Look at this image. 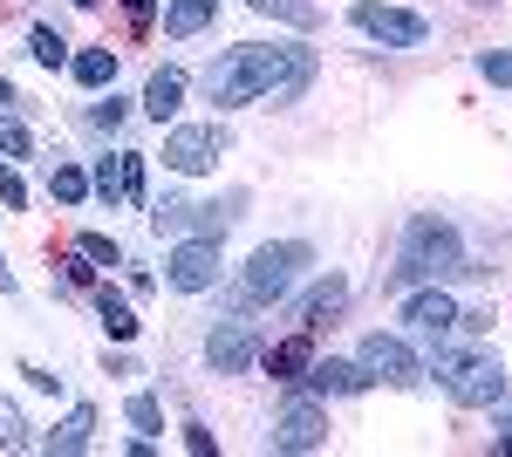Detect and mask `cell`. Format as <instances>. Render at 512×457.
<instances>
[{"label": "cell", "instance_id": "6da1fadb", "mask_svg": "<svg viewBox=\"0 0 512 457\" xmlns=\"http://www.w3.org/2000/svg\"><path fill=\"white\" fill-rule=\"evenodd\" d=\"M315 48L308 41H239L233 55H219L205 69V96L219 110H253V103H274V110H294L315 82Z\"/></svg>", "mask_w": 512, "mask_h": 457}, {"label": "cell", "instance_id": "7a4b0ae2", "mask_svg": "<svg viewBox=\"0 0 512 457\" xmlns=\"http://www.w3.org/2000/svg\"><path fill=\"white\" fill-rule=\"evenodd\" d=\"M451 273H485V267L465 253V239H458L451 219L417 212V219L403 226V246H396L390 280H396V287H424V280H451Z\"/></svg>", "mask_w": 512, "mask_h": 457}, {"label": "cell", "instance_id": "3957f363", "mask_svg": "<svg viewBox=\"0 0 512 457\" xmlns=\"http://www.w3.org/2000/svg\"><path fill=\"white\" fill-rule=\"evenodd\" d=\"M301 267H315V246H308V239H267V246L239 267L226 307H233V314H253V307L287 301V294H294V280H301Z\"/></svg>", "mask_w": 512, "mask_h": 457}, {"label": "cell", "instance_id": "277c9868", "mask_svg": "<svg viewBox=\"0 0 512 457\" xmlns=\"http://www.w3.org/2000/svg\"><path fill=\"white\" fill-rule=\"evenodd\" d=\"M437 382H444V396H451L458 410H492V403H506V389H512L506 362H499V355H472V348H465Z\"/></svg>", "mask_w": 512, "mask_h": 457}, {"label": "cell", "instance_id": "5b68a950", "mask_svg": "<svg viewBox=\"0 0 512 457\" xmlns=\"http://www.w3.org/2000/svg\"><path fill=\"white\" fill-rule=\"evenodd\" d=\"M219 267H226V253H219V239H205V232H185V239L164 253V280H171L178 294H212V287H219Z\"/></svg>", "mask_w": 512, "mask_h": 457}, {"label": "cell", "instance_id": "8992f818", "mask_svg": "<svg viewBox=\"0 0 512 457\" xmlns=\"http://www.w3.org/2000/svg\"><path fill=\"white\" fill-rule=\"evenodd\" d=\"M219 157H226V123H178L164 137V171L178 178H205Z\"/></svg>", "mask_w": 512, "mask_h": 457}, {"label": "cell", "instance_id": "52a82bcc", "mask_svg": "<svg viewBox=\"0 0 512 457\" xmlns=\"http://www.w3.org/2000/svg\"><path fill=\"white\" fill-rule=\"evenodd\" d=\"M349 21L369 41H383V48H424V41H431V21H424V14H410V7H383V0H355Z\"/></svg>", "mask_w": 512, "mask_h": 457}, {"label": "cell", "instance_id": "ba28073f", "mask_svg": "<svg viewBox=\"0 0 512 457\" xmlns=\"http://www.w3.org/2000/svg\"><path fill=\"white\" fill-rule=\"evenodd\" d=\"M355 362L369 369V382H390V389H417V382H424V362H417V348L403 342V335H383V328L362 342V355H355Z\"/></svg>", "mask_w": 512, "mask_h": 457}, {"label": "cell", "instance_id": "9c48e42d", "mask_svg": "<svg viewBox=\"0 0 512 457\" xmlns=\"http://www.w3.org/2000/svg\"><path fill=\"white\" fill-rule=\"evenodd\" d=\"M321 444H328V410H321L315 396H294V403L280 410L274 437H267V451H287V457H301V451H321Z\"/></svg>", "mask_w": 512, "mask_h": 457}, {"label": "cell", "instance_id": "30bf717a", "mask_svg": "<svg viewBox=\"0 0 512 457\" xmlns=\"http://www.w3.org/2000/svg\"><path fill=\"white\" fill-rule=\"evenodd\" d=\"M253 362H260V335H253L239 314L233 321H212V335H205V369H212V376H246Z\"/></svg>", "mask_w": 512, "mask_h": 457}, {"label": "cell", "instance_id": "8fae6325", "mask_svg": "<svg viewBox=\"0 0 512 457\" xmlns=\"http://www.w3.org/2000/svg\"><path fill=\"white\" fill-rule=\"evenodd\" d=\"M403 328H410V335H424V342H444V335L458 328V301H451L437 280H424V287H410V294H403Z\"/></svg>", "mask_w": 512, "mask_h": 457}, {"label": "cell", "instance_id": "7c38bea8", "mask_svg": "<svg viewBox=\"0 0 512 457\" xmlns=\"http://www.w3.org/2000/svg\"><path fill=\"white\" fill-rule=\"evenodd\" d=\"M308 362H315V335H308V328H294V335H280V342H260V369L274 382H287V389L308 376Z\"/></svg>", "mask_w": 512, "mask_h": 457}, {"label": "cell", "instance_id": "4fadbf2b", "mask_svg": "<svg viewBox=\"0 0 512 457\" xmlns=\"http://www.w3.org/2000/svg\"><path fill=\"white\" fill-rule=\"evenodd\" d=\"M294 389H315V396H362V389H369V369H362V362H335V355H328V362H308V376L294 382Z\"/></svg>", "mask_w": 512, "mask_h": 457}, {"label": "cell", "instance_id": "5bb4252c", "mask_svg": "<svg viewBox=\"0 0 512 457\" xmlns=\"http://www.w3.org/2000/svg\"><path fill=\"white\" fill-rule=\"evenodd\" d=\"M342 307H349V280H342V273H328V280H315V287L287 307V314H294V328H308V335H315L321 321H328V314H342Z\"/></svg>", "mask_w": 512, "mask_h": 457}, {"label": "cell", "instance_id": "9a60e30c", "mask_svg": "<svg viewBox=\"0 0 512 457\" xmlns=\"http://www.w3.org/2000/svg\"><path fill=\"white\" fill-rule=\"evenodd\" d=\"M89 301H96V314H103V335H110V342H137V335H144L137 307L123 301V294L110 287V280H96V287H89Z\"/></svg>", "mask_w": 512, "mask_h": 457}, {"label": "cell", "instance_id": "2e32d148", "mask_svg": "<svg viewBox=\"0 0 512 457\" xmlns=\"http://www.w3.org/2000/svg\"><path fill=\"white\" fill-rule=\"evenodd\" d=\"M89 437H96V410L89 403H76L69 417L55 423L48 437H41V451H55V457H76V451H89Z\"/></svg>", "mask_w": 512, "mask_h": 457}, {"label": "cell", "instance_id": "e0dca14e", "mask_svg": "<svg viewBox=\"0 0 512 457\" xmlns=\"http://www.w3.org/2000/svg\"><path fill=\"white\" fill-rule=\"evenodd\" d=\"M212 21H219V0H164V35H171V41L205 35Z\"/></svg>", "mask_w": 512, "mask_h": 457}, {"label": "cell", "instance_id": "ac0fdd59", "mask_svg": "<svg viewBox=\"0 0 512 457\" xmlns=\"http://www.w3.org/2000/svg\"><path fill=\"white\" fill-rule=\"evenodd\" d=\"M178 110H185V69H158V76L144 82V116L151 123H171Z\"/></svg>", "mask_w": 512, "mask_h": 457}, {"label": "cell", "instance_id": "d6986e66", "mask_svg": "<svg viewBox=\"0 0 512 457\" xmlns=\"http://www.w3.org/2000/svg\"><path fill=\"white\" fill-rule=\"evenodd\" d=\"M151 232H171V239L198 232V205L185 198V191H164V198H151Z\"/></svg>", "mask_w": 512, "mask_h": 457}, {"label": "cell", "instance_id": "ffe728a7", "mask_svg": "<svg viewBox=\"0 0 512 457\" xmlns=\"http://www.w3.org/2000/svg\"><path fill=\"white\" fill-rule=\"evenodd\" d=\"M246 7H253V14H267V21H287L294 35H315V28H321V7H315V0H246Z\"/></svg>", "mask_w": 512, "mask_h": 457}, {"label": "cell", "instance_id": "44dd1931", "mask_svg": "<svg viewBox=\"0 0 512 457\" xmlns=\"http://www.w3.org/2000/svg\"><path fill=\"white\" fill-rule=\"evenodd\" d=\"M69 69L82 89H103V82H117V48H82V55H69Z\"/></svg>", "mask_w": 512, "mask_h": 457}, {"label": "cell", "instance_id": "7402d4cb", "mask_svg": "<svg viewBox=\"0 0 512 457\" xmlns=\"http://www.w3.org/2000/svg\"><path fill=\"white\" fill-rule=\"evenodd\" d=\"M89 191H96L103 205H117V198H123V151H110V157L89 164Z\"/></svg>", "mask_w": 512, "mask_h": 457}, {"label": "cell", "instance_id": "603a6c76", "mask_svg": "<svg viewBox=\"0 0 512 457\" xmlns=\"http://www.w3.org/2000/svg\"><path fill=\"white\" fill-rule=\"evenodd\" d=\"M48 198H55V205H82V198H89V171L55 164V171H48Z\"/></svg>", "mask_w": 512, "mask_h": 457}, {"label": "cell", "instance_id": "cb8c5ba5", "mask_svg": "<svg viewBox=\"0 0 512 457\" xmlns=\"http://www.w3.org/2000/svg\"><path fill=\"white\" fill-rule=\"evenodd\" d=\"M123 417L137 423L144 437H158V430H164V403H158V396H151V389H137V396L123 403Z\"/></svg>", "mask_w": 512, "mask_h": 457}, {"label": "cell", "instance_id": "d4e9b609", "mask_svg": "<svg viewBox=\"0 0 512 457\" xmlns=\"http://www.w3.org/2000/svg\"><path fill=\"white\" fill-rule=\"evenodd\" d=\"M28 55H35L41 69H69V41L55 35V28H35L28 35Z\"/></svg>", "mask_w": 512, "mask_h": 457}, {"label": "cell", "instance_id": "484cf974", "mask_svg": "<svg viewBox=\"0 0 512 457\" xmlns=\"http://www.w3.org/2000/svg\"><path fill=\"white\" fill-rule=\"evenodd\" d=\"M28 444H35V437H28V417L0 396V451H28Z\"/></svg>", "mask_w": 512, "mask_h": 457}, {"label": "cell", "instance_id": "4316f807", "mask_svg": "<svg viewBox=\"0 0 512 457\" xmlns=\"http://www.w3.org/2000/svg\"><path fill=\"white\" fill-rule=\"evenodd\" d=\"M151 171H144V151H123V198L130 205H151V185H144Z\"/></svg>", "mask_w": 512, "mask_h": 457}, {"label": "cell", "instance_id": "83f0119b", "mask_svg": "<svg viewBox=\"0 0 512 457\" xmlns=\"http://www.w3.org/2000/svg\"><path fill=\"white\" fill-rule=\"evenodd\" d=\"M472 69H478L485 82H492V89H512V48H485Z\"/></svg>", "mask_w": 512, "mask_h": 457}, {"label": "cell", "instance_id": "f1b7e54d", "mask_svg": "<svg viewBox=\"0 0 512 457\" xmlns=\"http://www.w3.org/2000/svg\"><path fill=\"white\" fill-rule=\"evenodd\" d=\"M0 157H35V137L21 116H0Z\"/></svg>", "mask_w": 512, "mask_h": 457}, {"label": "cell", "instance_id": "f546056e", "mask_svg": "<svg viewBox=\"0 0 512 457\" xmlns=\"http://www.w3.org/2000/svg\"><path fill=\"white\" fill-rule=\"evenodd\" d=\"M76 246H82V253H89V260H96V267H123V246H117V239H110V232H82Z\"/></svg>", "mask_w": 512, "mask_h": 457}, {"label": "cell", "instance_id": "4dcf8cb0", "mask_svg": "<svg viewBox=\"0 0 512 457\" xmlns=\"http://www.w3.org/2000/svg\"><path fill=\"white\" fill-rule=\"evenodd\" d=\"M55 267H62V280H69V287H96V260H89V253H62V260H55Z\"/></svg>", "mask_w": 512, "mask_h": 457}, {"label": "cell", "instance_id": "1f68e13d", "mask_svg": "<svg viewBox=\"0 0 512 457\" xmlns=\"http://www.w3.org/2000/svg\"><path fill=\"white\" fill-rule=\"evenodd\" d=\"M123 21H130V35H151L158 28V0H123Z\"/></svg>", "mask_w": 512, "mask_h": 457}, {"label": "cell", "instance_id": "d6a6232c", "mask_svg": "<svg viewBox=\"0 0 512 457\" xmlns=\"http://www.w3.org/2000/svg\"><path fill=\"white\" fill-rule=\"evenodd\" d=\"M123 110H130L123 96H103V103H89V130H117V123H123Z\"/></svg>", "mask_w": 512, "mask_h": 457}, {"label": "cell", "instance_id": "836d02e7", "mask_svg": "<svg viewBox=\"0 0 512 457\" xmlns=\"http://www.w3.org/2000/svg\"><path fill=\"white\" fill-rule=\"evenodd\" d=\"M0 205H7V212H21V205H28V185L14 178V164H7V157H0Z\"/></svg>", "mask_w": 512, "mask_h": 457}, {"label": "cell", "instance_id": "e575fe53", "mask_svg": "<svg viewBox=\"0 0 512 457\" xmlns=\"http://www.w3.org/2000/svg\"><path fill=\"white\" fill-rule=\"evenodd\" d=\"M492 328V307H458V328L451 335H485Z\"/></svg>", "mask_w": 512, "mask_h": 457}, {"label": "cell", "instance_id": "d590c367", "mask_svg": "<svg viewBox=\"0 0 512 457\" xmlns=\"http://www.w3.org/2000/svg\"><path fill=\"white\" fill-rule=\"evenodd\" d=\"M185 451H192V457H212V451H219V437H212L205 423H185Z\"/></svg>", "mask_w": 512, "mask_h": 457}, {"label": "cell", "instance_id": "8d00e7d4", "mask_svg": "<svg viewBox=\"0 0 512 457\" xmlns=\"http://www.w3.org/2000/svg\"><path fill=\"white\" fill-rule=\"evenodd\" d=\"M21 376L35 382V389H62V376H48V369H35V362H21Z\"/></svg>", "mask_w": 512, "mask_h": 457}, {"label": "cell", "instance_id": "74e56055", "mask_svg": "<svg viewBox=\"0 0 512 457\" xmlns=\"http://www.w3.org/2000/svg\"><path fill=\"white\" fill-rule=\"evenodd\" d=\"M0 294H14V273H7V253H0Z\"/></svg>", "mask_w": 512, "mask_h": 457}, {"label": "cell", "instance_id": "f35d334b", "mask_svg": "<svg viewBox=\"0 0 512 457\" xmlns=\"http://www.w3.org/2000/svg\"><path fill=\"white\" fill-rule=\"evenodd\" d=\"M0 103H21V96H14V82H7V76H0Z\"/></svg>", "mask_w": 512, "mask_h": 457}, {"label": "cell", "instance_id": "ab89813d", "mask_svg": "<svg viewBox=\"0 0 512 457\" xmlns=\"http://www.w3.org/2000/svg\"><path fill=\"white\" fill-rule=\"evenodd\" d=\"M499 451H506V457H512V423H506V437H499Z\"/></svg>", "mask_w": 512, "mask_h": 457}, {"label": "cell", "instance_id": "60d3db41", "mask_svg": "<svg viewBox=\"0 0 512 457\" xmlns=\"http://www.w3.org/2000/svg\"><path fill=\"white\" fill-rule=\"evenodd\" d=\"M69 7H103V0H69Z\"/></svg>", "mask_w": 512, "mask_h": 457}]
</instances>
